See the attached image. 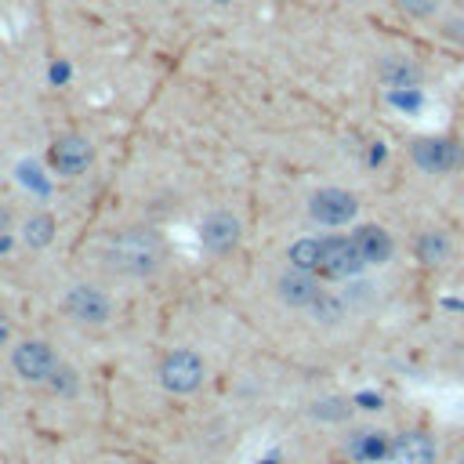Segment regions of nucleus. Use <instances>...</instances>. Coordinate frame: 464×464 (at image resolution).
Masks as SVG:
<instances>
[{
  "mask_svg": "<svg viewBox=\"0 0 464 464\" xmlns=\"http://www.w3.org/2000/svg\"><path fill=\"white\" fill-rule=\"evenodd\" d=\"M319 257H323V239H297L290 246V265L301 272H319Z\"/></svg>",
  "mask_w": 464,
  "mask_h": 464,
  "instance_id": "obj_15",
  "label": "nucleus"
},
{
  "mask_svg": "<svg viewBox=\"0 0 464 464\" xmlns=\"http://www.w3.org/2000/svg\"><path fill=\"white\" fill-rule=\"evenodd\" d=\"M446 254H450V239H446L442 232H424V236L417 239V257H420L424 265H442Z\"/></svg>",
  "mask_w": 464,
  "mask_h": 464,
  "instance_id": "obj_16",
  "label": "nucleus"
},
{
  "mask_svg": "<svg viewBox=\"0 0 464 464\" xmlns=\"http://www.w3.org/2000/svg\"><path fill=\"white\" fill-rule=\"evenodd\" d=\"M199 236H203V246H207L210 254H228V250L239 243V221H236L232 214L218 210V214H210V218L203 221Z\"/></svg>",
  "mask_w": 464,
  "mask_h": 464,
  "instance_id": "obj_9",
  "label": "nucleus"
},
{
  "mask_svg": "<svg viewBox=\"0 0 464 464\" xmlns=\"http://www.w3.org/2000/svg\"><path fill=\"white\" fill-rule=\"evenodd\" d=\"M160 381L167 392H178V395L196 392L203 384V359L196 352H170L160 366Z\"/></svg>",
  "mask_w": 464,
  "mask_h": 464,
  "instance_id": "obj_4",
  "label": "nucleus"
},
{
  "mask_svg": "<svg viewBox=\"0 0 464 464\" xmlns=\"http://www.w3.org/2000/svg\"><path fill=\"white\" fill-rule=\"evenodd\" d=\"M352 239H355V246H359V254H362L366 265H384L392 257V250H395L392 236L381 225H359L352 232Z\"/></svg>",
  "mask_w": 464,
  "mask_h": 464,
  "instance_id": "obj_11",
  "label": "nucleus"
},
{
  "mask_svg": "<svg viewBox=\"0 0 464 464\" xmlns=\"http://www.w3.org/2000/svg\"><path fill=\"white\" fill-rule=\"evenodd\" d=\"M279 297H283L286 304H315V301H319V286H315L312 272L294 268V272H286V276L279 279Z\"/></svg>",
  "mask_w": 464,
  "mask_h": 464,
  "instance_id": "obj_12",
  "label": "nucleus"
},
{
  "mask_svg": "<svg viewBox=\"0 0 464 464\" xmlns=\"http://www.w3.org/2000/svg\"><path fill=\"white\" fill-rule=\"evenodd\" d=\"M388 442L392 439H381V431H359L348 450L359 460H381V457H388Z\"/></svg>",
  "mask_w": 464,
  "mask_h": 464,
  "instance_id": "obj_14",
  "label": "nucleus"
},
{
  "mask_svg": "<svg viewBox=\"0 0 464 464\" xmlns=\"http://www.w3.org/2000/svg\"><path fill=\"white\" fill-rule=\"evenodd\" d=\"M312 413H315V417H334V420H341V417L348 413V402H344V399H326V402H315Z\"/></svg>",
  "mask_w": 464,
  "mask_h": 464,
  "instance_id": "obj_19",
  "label": "nucleus"
},
{
  "mask_svg": "<svg viewBox=\"0 0 464 464\" xmlns=\"http://www.w3.org/2000/svg\"><path fill=\"white\" fill-rule=\"evenodd\" d=\"M7 337H11V323H7V315L0 312V344H4Z\"/></svg>",
  "mask_w": 464,
  "mask_h": 464,
  "instance_id": "obj_21",
  "label": "nucleus"
},
{
  "mask_svg": "<svg viewBox=\"0 0 464 464\" xmlns=\"http://www.w3.org/2000/svg\"><path fill=\"white\" fill-rule=\"evenodd\" d=\"M442 0H399V7L410 14V18H431L439 11Z\"/></svg>",
  "mask_w": 464,
  "mask_h": 464,
  "instance_id": "obj_18",
  "label": "nucleus"
},
{
  "mask_svg": "<svg viewBox=\"0 0 464 464\" xmlns=\"http://www.w3.org/2000/svg\"><path fill=\"white\" fill-rule=\"evenodd\" d=\"M388 464H435V439L428 431H399L388 442Z\"/></svg>",
  "mask_w": 464,
  "mask_h": 464,
  "instance_id": "obj_6",
  "label": "nucleus"
},
{
  "mask_svg": "<svg viewBox=\"0 0 464 464\" xmlns=\"http://www.w3.org/2000/svg\"><path fill=\"white\" fill-rule=\"evenodd\" d=\"M11 362H14L18 377H25V381H47V377L58 370V359H54L51 344H44V341H25V344H18L14 355H11Z\"/></svg>",
  "mask_w": 464,
  "mask_h": 464,
  "instance_id": "obj_7",
  "label": "nucleus"
},
{
  "mask_svg": "<svg viewBox=\"0 0 464 464\" xmlns=\"http://www.w3.org/2000/svg\"><path fill=\"white\" fill-rule=\"evenodd\" d=\"M453 4H464V0H453Z\"/></svg>",
  "mask_w": 464,
  "mask_h": 464,
  "instance_id": "obj_24",
  "label": "nucleus"
},
{
  "mask_svg": "<svg viewBox=\"0 0 464 464\" xmlns=\"http://www.w3.org/2000/svg\"><path fill=\"white\" fill-rule=\"evenodd\" d=\"M381 76H384V83H392V87H417V83H420V69H417L410 58H402V54L384 58V62H381Z\"/></svg>",
  "mask_w": 464,
  "mask_h": 464,
  "instance_id": "obj_13",
  "label": "nucleus"
},
{
  "mask_svg": "<svg viewBox=\"0 0 464 464\" xmlns=\"http://www.w3.org/2000/svg\"><path fill=\"white\" fill-rule=\"evenodd\" d=\"M308 214L319 225H348L359 214V199L352 192H344V188H319L308 199Z\"/></svg>",
  "mask_w": 464,
  "mask_h": 464,
  "instance_id": "obj_5",
  "label": "nucleus"
},
{
  "mask_svg": "<svg viewBox=\"0 0 464 464\" xmlns=\"http://www.w3.org/2000/svg\"><path fill=\"white\" fill-rule=\"evenodd\" d=\"M51 384H54V392H58V388H62V392H72V388H76L72 370H54V373H51Z\"/></svg>",
  "mask_w": 464,
  "mask_h": 464,
  "instance_id": "obj_20",
  "label": "nucleus"
},
{
  "mask_svg": "<svg viewBox=\"0 0 464 464\" xmlns=\"http://www.w3.org/2000/svg\"><path fill=\"white\" fill-rule=\"evenodd\" d=\"M410 160L424 174H453L464 167V145L453 138H417L410 145Z\"/></svg>",
  "mask_w": 464,
  "mask_h": 464,
  "instance_id": "obj_2",
  "label": "nucleus"
},
{
  "mask_svg": "<svg viewBox=\"0 0 464 464\" xmlns=\"http://www.w3.org/2000/svg\"><path fill=\"white\" fill-rule=\"evenodd\" d=\"M105 257L123 276H152L163 265V239H160V232L134 225L109 239Z\"/></svg>",
  "mask_w": 464,
  "mask_h": 464,
  "instance_id": "obj_1",
  "label": "nucleus"
},
{
  "mask_svg": "<svg viewBox=\"0 0 464 464\" xmlns=\"http://www.w3.org/2000/svg\"><path fill=\"white\" fill-rule=\"evenodd\" d=\"M54 236V218L51 214H36L25 221V243L29 246H47Z\"/></svg>",
  "mask_w": 464,
  "mask_h": 464,
  "instance_id": "obj_17",
  "label": "nucleus"
},
{
  "mask_svg": "<svg viewBox=\"0 0 464 464\" xmlns=\"http://www.w3.org/2000/svg\"><path fill=\"white\" fill-rule=\"evenodd\" d=\"M65 308H69V315L80 319V323H105V319H109V301H105V294L94 290V286H76V290H69Z\"/></svg>",
  "mask_w": 464,
  "mask_h": 464,
  "instance_id": "obj_10",
  "label": "nucleus"
},
{
  "mask_svg": "<svg viewBox=\"0 0 464 464\" xmlns=\"http://www.w3.org/2000/svg\"><path fill=\"white\" fill-rule=\"evenodd\" d=\"M7 225H11V214L0 207V236H7Z\"/></svg>",
  "mask_w": 464,
  "mask_h": 464,
  "instance_id": "obj_22",
  "label": "nucleus"
},
{
  "mask_svg": "<svg viewBox=\"0 0 464 464\" xmlns=\"http://www.w3.org/2000/svg\"><path fill=\"white\" fill-rule=\"evenodd\" d=\"M91 160H94V149L80 134H65V138H58L51 145V167L58 174H80V170H87Z\"/></svg>",
  "mask_w": 464,
  "mask_h": 464,
  "instance_id": "obj_8",
  "label": "nucleus"
},
{
  "mask_svg": "<svg viewBox=\"0 0 464 464\" xmlns=\"http://www.w3.org/2000/svg\"><path fill=\"white\" fill-rule=\"evenodd\" d=\"M460 464H464V457H460Z\"/></svg>",
  "mask_w": 464,
  "mask_h": 464,
  "instance_id": "obj_25",
  "label": "nucleus"
},
{
  "mask_svg": "<svg viewBox=\"0 0 464 464\" xmlns=\"http://www.w3.org/2000/svg\"><path fill=\"white\" fill-rule=\"evenodd\" d=\"M362 254L355 246L352 236H326L323 239V257H319V272L330 279H348L355 272H362Z\"/></svg>",
  "mask_w": 464,
  "mask_h": 464,
  "instance_id": "obj_3",
  "label": "nucleus"
},
{
  "mask_svg": "<svg viewBox=\"0 0 464 464\" xmlns=\"http://www.w3.org/2000/svg\"><path fill=\"white\" fill-rule=\"evenodd\" d=\"M265 464H276V460H265Z\"/></svg>",
  "mask_w": 464,
  "mask_h": 464,
  "instance_id": "obj_23",
  "label": "nucleus"
}]
</instances>
